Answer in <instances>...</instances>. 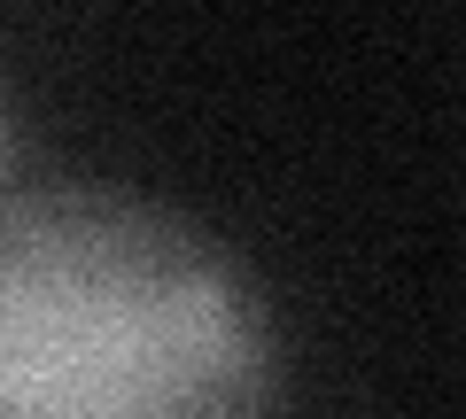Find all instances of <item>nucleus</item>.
<instances>
[{
    "label": "nucleus",
    "instance_id": "nucleus-1",
    "mask_svg": "<svg viewBox=\"0 0 466 419\" xmlns=\"http://www.w3.org/2000/svg\"><path fill=\"white\" fill-rule=\"evenodd\" d=\"M0 419H280L272 311L148 195H24L0 210Z\"/></svg>",
    "mask_w": 466,
    "mask_h": 419
},
{
    "label": "nucleus",
    "instance_id": "nucleus-2",
    "mask_svg": "<svg viewBox=\"0 0 466 419\" xmlns=\"http://www.w3.org/2000/svg\"><path fill=\"white\" fill-rule=\"evenodd\" d=\"M0 186H8V109H0Z\"/></svg>",
    "mask_w": 466,
    "mask_h": 419
}]
</instances>
